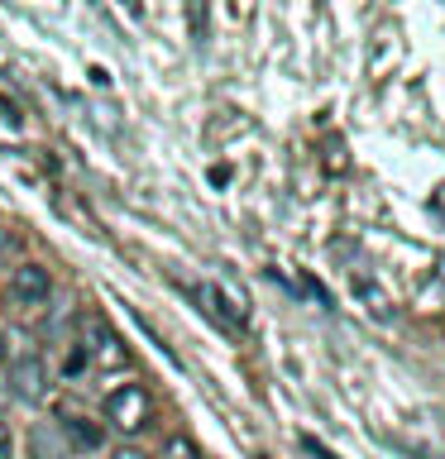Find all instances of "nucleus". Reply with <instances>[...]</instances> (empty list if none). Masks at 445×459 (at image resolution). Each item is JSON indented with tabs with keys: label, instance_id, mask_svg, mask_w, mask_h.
<instances>
[{
	"label": "nucleus",
	"instance_id": "1",
	"mask_svg": "<svg viewBox=\"0 0 445 459\" xmlns=\"http://www.w3.org/2000/svg\"><path fill=\"white\" fill-rule=\"evenodd\" d=\"M100 411H106V421L120 430V436H139V430L153 421V402L139 383H120L115 393H106V407Z\"/></svg>",
	"mask_w": 445,
	"mask_h": 459
},
{
	"label": "nucleus",
	"instance_id": "2",
	"mask_svg": "<svg viewBox=\"0 0 445 459\" xmlns=\"http://www.w3.org/2000/svg\"><path fill=\"white\" fill-rule=\"evenodd\" d=\"M53 297V273L43 264H20L5 282V301L14 311H43Z\"/></svg>",
	"mask_w": 445,
	"mask_h": 459
},
{
	"label": "nucleus",
	"instance_id": "3",
	"mask_svg": "<svg viewBox=\"0 0 445 459\" xmlns=\"http://www.w3.org/2000/svg\"><path fill=\"white\" fill-rule=\"evenodd\" d=\"M82 359H86V368H120L125 364V344H120V335L100 321V316H92V321L82 325Z\"/></svg>",
	"mask_w": 445,
	"mask_h": 459
},
{
	"label": "nucleus",
	"instance_id": "4",
	"mask_svg": "<svg viewBox=\"0 0 445 459\" xmlns=\"http://www.w3.org/2000/svg\"><path fill=\"white\" fill-rule=\"evenodd\" d=\"M10 387H14V397H20V402L39 407V402L48 397V364H43L39 354L14 359V364H10Z\"/></svg>",
	"mask_w": 445,
	"mask_h": 459
},
{
	"label": "nucleus",
	"instance_id": "5",
	"mask_svg": "<svg viewBox=\"0 0 445 459\" xmlns=\"http://www.w3.org/2000/svg\"><path fill=\"white\" fill-rule=\"evenodd\" d=\"M196 301H201V307H206V311L215 316V321L225 325V330L244 325V301H235L221 282H201V287H196Z\"/></svg>",
	"mask_w": 445,
	"mask_h": 459
},
{
	"label": "nucleus",
	"instance_id": "6",
	"mask_svg": "<svg viewBox=\"0 0 445 459\" xmlns=\"http://www.w3.org/2000/svg\"><path fill=\"white\" fill-rule=\"evenodd\" d=\"M29 459H72V445L57 421H34L29 430Z\"/></svg>",
	"mask_w": 445,
	"mask_h": 459
},
{
	"label": "nucleus",
	"instance_id": "7",
	"mask_svg": "<svg viewBox=\"0 0 445 459\" xmlns=\"http://www.w3.org/2000/svg\"><path fill=\"white\" fill-rule=\"evenodd\" d=\"M57 426H63L72 455H77V450H100V440H106V436H100V426H86L82 416H72V411H63V421H57Z\"/></svg>",
	"mask_w": 445,
	"mask_h": 459
},
{
	"label": "nucleus",
	"instance_id": "8",
	"mask_svg": "<svg viewBox=\"0 0 445 459\" xmlns=\"http://www.w3.org/2000/svg\"><path fill=\"white\" fill-rule=\"evenodd\" d=\"M388 53L397 57V34H393V29H379V39H373V57H369V77H383V72H388Z\"/></svg>",
	"mask_w": 445,
	"mask_h": 459
},
{
	"label": "nucleus",
	"instance_id": "9",
	"mask_svg": "<svg viewBox=\"0 0 445 459\" xmlns=\"http://www.w3.org/2000/svg\"><path fill=\"white\" fill-rule=\"evenodd\" d=\"M158 459H201V450H196V440L192 436H172L168 445H163V455Z\"/></svg>",
	"mask_w": 445,
	"mask_h": 459
},
{
	"label": "nucleus",
	"instance_id": "10",
	"mask_svg": "<svg viewBox=\"0 0 445 459\" xmlns=\"http://www.w3.org/2000/svg\"><path fill=\"white\" fill-rule=\"evenodd\" d=\"M301 445H307V450H311L316 459H336V455H330V450H326V445H316V436H301Z\"/></svg>",
	"mask_w": 445,
	"mask_h": 459
},
{
	"label": "nucleus",
	"instance_id": "11",
	"mask_svg": "<svg viewBox=\"0 0 445 459\" xmlns=\"http://www.w3.org/2000/svg\"><path fill=\"white\" fill-rule=\"evenodd\" d=\"M10 455H14V440H10V430L0 426V459H10Z\"/></svg>",
	"mask_w": 445,
	"mask_h": 459
},
{
	"label": "nucleus",
	"instance_id": "12",
	"mask_svg": "<svg viewBox=\"0 0 445 459\" xmlns=\"http://www.w3.org/2000/svg\"><path fill=\"white\" fill-rule=\"evenodd\" d=\"M110 459H149V455H144V450H129V445H120V450H115Z\"/></svg>",
	"mask_w": 445,
	"mask_h": 459
},
{
	"label": "nucleus",
	"instance_id": "13",
	"mask_svg": "<svg viewBox=\"0 0 445 459\" xmlns=\"http://www.w3.org/2000/svg\"><path fill=\"white\" fill-rule=\"evenodd\" d=\"M0 368H5V330H0Z\"/></svg>",
	"mask_w": 445,
	"mask_h": 459
}]
</instances>
